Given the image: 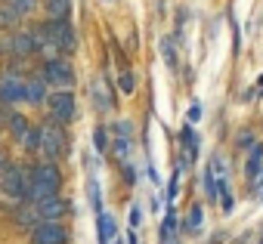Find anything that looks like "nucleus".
<instances>
[{
    "mask_svg": "<svg viewBox=\"0 0 263 244\" xmlns=\"http://www.w3.org/2000/svg\"><path fill=\"white\" fill-rule=\"evenodd\" d=\"M59 186H62V173H59L56 164L44 161V164H37L31 170V201H41L47 195H56Z\"/></svg>",
    "mask_w": 263,
    "mask_h": 244,
    "instance_id": "obj_1",
    "label": "nucleus"
},
{
    "mask_svg": "<svg viewBox=\"0 0 263 244\" xmlns=\"http://www.w3.org/2000/svg\"><path fill=\"white\" fill-rule=\"evenodd\" d=\"M41 28H44V37L53 40L59 50H65V53L74 50V28L68 25V19H50V22L41 25Z\"/></svg>",
    "mask_w": 263,
    "mask_h": 244,
    "instance_id": "obj_2",
    "label": "nucleus"
},
{
    "mask_svg": "<svg viewBox=\"0 0 263 244\" xmlns=\"http://www.w3.org/2000/svg\"><path fill=\"white\" fill-rule=\"evenodd\" d=\"M41 152L47 155V161H56L65 155V133L59 124H47L41 127Z\"/></svg>",
    "mask_w": 263,
    "mask_h": 244,
    "instance_id": "obj_3",
    "label": "nucleus"
},
{
    "mask_svg": "<svg viewBox=\"0 0 263 244\" xmlns=\"http://www.w3.org/2000/svg\"><path fill=\"white\" fill-rule=\"evenodd\" d=\"M4 189H7V195L10 198H16V201H31V176H25L22 170H7V176H4Z\"/></svg>",
    "mask_w": 263,
    "mask_h": 244,
    "instance_id": "obj_4",
    "label": "nucleus"
},
{
    "mask_svg": "<svg viewBox=\"0 0 263 244\" xmlns=\"http://www.w3.org/2000/svg\"><path fill=\"white\" fill-rule=\"evenodd\" d=\"M47 102H50V111L56 114V120H59V124H68V120H74V114H78V105H74V96H71L68 90H59V93H53Z\"/></svg>",
    "mask_w": 263,
    "mask_h": 244,
    "instance_id": "obj_5",
    "label": "nucleus"
},
{
    "mask_svg": "<svg viewBox=\"0 0 263 244\" xmlns=\"http://www.w3.org/2000/svg\"><path fill=\"white\" fill-rule=\"evenodd\" d=\"M44 80L47 84H56V87H68L74 80V68L62 59H47L44 65Z\"/></svg>",
    "mask_w": 263,
    "mask_h": 244,
    "instance_id": "obj_6",
    "label": "nucleus"
},
{
    "mask_svg": "<svg viewBox=\"0 0 263 244\" xmlns=\"http://www.w3.org/2000/svg\"><path fill=\"white\" fill-rule=\"evenodd\" d=\"M68 232L59 226V219H44L41 226H34V244H65Z\"/></svg>",
    "mask_w": 263,
    "mask_h": 244,
    "instance_id": "obj_7",
    "label": "nucleus"
},
{
    "mask_svg": "<svg viewBox=\"0 0 263 244\" xmlns=\"http://www.w3.org/2000/svg\"><path fill=\"white\" fill-rule=\"evenodd\" d=\"M34 204H37V216H41V219H62L65 210H68V204H65L59 195H47V198H41V201H34Z\"/></svg>",
    "mask_w": 263,
    "mask_h": 244,
    "instance_id": "obj_8",
    "label": "nucleus"
},
{
    "mask_svg": "<svg viewBox=\"0 0 263 244\" xmlns=\"http://www.w3.org/2000/svg\"><path fill=\"white\" fill-rule=\"evenodd\" d=\"M22 99H25V84L22 80H16L13 74L0 80V102H4V105H16Z\"/></svg>",
    "mask_w": 263,
    "mask_h": 244,
    "instance_id": "obj_9",
    "label": "nucleus"
},
{
    "mask_svg": "<svg viewBox=\"0 0 263 244\" xmlns=\"http://www.w3.org/2000/svg\"><path fill=\"white\" fill-rule=\"evenodd\" d=\"M37 37L31 34V31H16L13 37H10V50H13V56H31V53H37Z\"/></svg>",
    "mask_w": 263,
    "mask_h": 244,
    "instance_id": "obj_10",
    "label": "nucleus"
},
{
    "mask_svg": "<svg viewBox=\"0 0 263 244\" xmlns=\"http://www.w3.org/2000/svg\"><path fill=\"white\" fill-rule=\"evenodd\" d=\"M90 93H93V105H96L99 111H108V108L115 105V96H111V90H108V84H105L102 77H96V80H93Z\"/></svg>",
    "mask_w": 263,
    "mask_h": 244,
    "instance_id": "obj_11",
    "label": "nucleus"
},
{
    "mask_svg": "<svg viewBox=\"0 0 263 244\" xmlns=\"http://www.w3.org/2000/svg\"><path fill=\"white\" fill-rule=\"evenodd\" d=\"M245 173H248L251 182H263V146H257V149L251 152V158H248V164H245Z\"/></svg>",
    "mask_w": 263,
    "mask_h": 244,
    "instance_id": "obj_12",
    "label": "nucleus"
},
{
    "mask_svg": "<svg viewBox=\"0 0 263 244\" xmlns=\"http://www.w3.org/2000/svg\"><path fill=\"white\" fill-rule=\"evenodd\" d=\"M96 232H99V244H111V238L118 235V222H115V216H111V213H99V226H96Z\"/></svg>",
    "mask_w": 263,
    "mask_h": 244,
    "instance_id": "obj_13",
    "label": "nucleus"
},
{
    "mask_svg": "<svg viewBox=\"0 0 263 244\" xmlns=\"http://www.w3.org/2000/svg\"><path fill=\"white\" fill-rule=\"evenodd\" d=\"M25 102H34V105H44V102H47L44 80H31V84H25Z\"/></svg>",
    "mask_w": 263,
    "mask_h": 244,
    "instance_id": "obj_14",
    "label": "nucleus"
},
{
    "mask_svg": "<svg viewBox=\"0 0 263 244\" xmlns=\"http://www.w3.org/2000/svg\"><path fill=\"white\" fill-rule=\"evenodd\" d=\"M44 7L50 19H68V0H47Z\"/></svg>",
    "mask_w": 263,
    "mask_h": 244,
    "instance_id": "obj_15",
    "label": "nucleus"
},
{
    "mask_svg": "<svg viewBox=\"0 0 263 244\" xmlns=\"http://www.w3.org/2000/svg\"><path fill=\"white\" fill-rule=\"evenodd\" d=\"M201 222H204V210L195 204V207L189 210V216H186V229H189L192 235H198V232H201Z\"/></svg>",
    "mask_w": 263,
    "mask_h": 244,
    "instance_id": "obj_16",
    "label": "nucleus"
},
{
    "mask_svg": "<svg viewBox=\"0 0 263 244\" xmlns=\"http://www.w3.org/2000/svg\"><path fill=\"white\" fill-rule=\"evenodd\" d=\"M171 235H177V213H174V210H167V216H164V226H161V241H164V244H171Z\"/></svg>",
    "mask_w": 263,
    "mask_h": 244,
    "instance_id": "obj_17",
    "label": "nucleus"
},
{
    "mask_svg": "<svg viewBox=\"0 0 263 244\" xmlns=\"http://www.w3.org/2000/svg\"><path fill=\"white\" fill-rule=\"evenodd\" d=\"M118 87L124 90V96H130V93H134V90H137V80H134V71H121V74H118Z\"/></svg>",
    "mask_w": 263,
    "mask_h": 244,
    "instance_id": "obj_18",
    "label": "nucleus"
},
{
    "mask_svg": "<svg viewBox=\"0 0 263 244\" xmlns=\"http://www.w3.org/2000/svg\"><path fill=\"white\" fill-rule=\"evenodd\" d=\"M10 127H13V136H16V139H25V133H28V120H25V117L13 114V117H10Z\"/></svg>",
    "mask_w": 263,
    "mask_h": 244,
    "instance_id": "obj_19",
    "label": "nucleus"
},
{
    "mask_svg": "<svg viewBox=\"0 0 263 244\" xmlns=\"http://www.w3.org/2000/svg\"><path fill=\"white\" fill-rule=\"evenodd\" d=\"M161 53H164V62H167L171 68H177V47H174V40H171V37H164V40H161Z\"/></svg>",
    "mask_w": 263,
    "mask_h": 244,
    "instance_id": "obj_20",
    "label": "nucleus"
},
{
    "mask_svg": "<svg viewBox=\"0 0 263 244\" xmlns=\"http://www.w3.org/2000/svg\"><path fill=\"white\" fill-rule=\"evenodd\" d=\"M25 149H28V152H41V127H28V133H25Z\"/></svg>",
    "mask_w": 263,
    "mask_h": 244,
    "instance_id": "obj_21",
    "label": "nucleus"
},
{
    "mask_svg": "<svg viewBox=\"0 0 263 244\" xmlns=\"http://www.w3.org/2000/svg\"><path fill=\"white\" fill-rule=\"evenodd\" d=\"M130 149H134V139H124V136H118V139H115V155H118L121 161H127V158H130Z\"/></svg>",
    "mask_w": 263,
    "mask_h": 244,
    "instance_id": "obj_22",
    "label": "nucleus"
},
{
    "mask_svg": "<svg viewBox=\"0 0 263 244\" xmlns=\"http://www.w3.org/2000/svg\"><path fill=\"white\" fill-rule=\"evenodd\" d=\"M93 146H96V152H108V133H105V127L93 130Z\"/></svg>",
    "mask_w": 263,
    "mask_h": 244,
    "instance_id": "obj_23",
    "label": "nucleus"
},
{
    "mask_svg": "<svg viewBox=\"0 0 263 244\" xmlns=\"http://www.w3.org/2000/svg\"><path fill=\"white\" fill-rule=\"evenodd\" d=\"M87 195H90V204H93V210H99V207H102V192H99L96 179H90V182H87Z\"/></svg>",
    "mask_w": 263,
    "mask_h": 244,
    "instance_id": "obj_24",
    "label": "nucleus"
},
{
    "mask_svg": "<svg viewBox=\"0 0 263 244\" xmlns=\"http://www.w3.org/2000/svg\"><path fill=\"white\" fill-rule=\"evenodd\" d=\"M16 19H19V13H16V10L0 7V28H13V25H16Z\"/></svg>",
    "mask_w": 263,
    "mask_h": 244,
    "instance_id": "obj_25",
    "label": "nucleus"
},
{
    "mask_svg": "<svg viewBox=\"0 0 263 244\" xmlns=\"http://www.w3.org/2000/svg\"><path fill=\"white\" fill-rule=\"evenodd\" d=\"M201 182H204L208 198H217V179H214V173H211V170H204V173H201Z\"/></svg>",
    "mask_w": 263,
    "mask_h": 244,
    "instance_id": "obj_26",
    "label": "nucleus"
},
{
    "mask_svg": "<svg viewBox=\"0 0 263 244\" xmlns=\"http://www.w3.org/2000/svg\"><path fill=\"white\" fill-rule=\"evenodd\" d=\"M115 136L134 139V124H130V120H118V124H115Z\"/></svg>",
    "mask_w": 263,
    "mask_h": 244,
    "instance_id": "obj_27",
    "label": "nucleus"
},
{
    "mask_svg": "<svg viewBox=\"0 0 263 244\" xmlns=\"http://www.w3.org/2000/svg\"><path fill=\"white\" fill-rule=\"evenodd\" d=\"M183 143H186V149H189V155H195V152H198V139H195V133H192V127H186V130H183Z\"/></svg>",
    "mask_w": 263,
    "mask_h": 244,
    "instance_id": "obj_28",
    "label": "nucleus"
},
{
    "mask_svg": "<svg viewBox=\"0 0 263 244\" xmlns=\"http://www.w3.org/2000/svg\"><path fill=\"white\" fill-rule=\"evenodd\" d=\"M195 120H201V105H198V102L189 108V124H195Z\"/></svg>",
    "mask_w": 263,
    "mask_h": 244,
    "instance_id": "obj_29",
    "label": "nucleus"
},
{
    "mask_svg": "<svg viewBox=\"0 0 263 244\" xmlns=\"http://www.w3.org/2000/svg\"><path fill=\"white\" fill-rule=\"evenodd\" d=\"M140 219H143V213H140V207H134V210H130V226H140Z\"/></svg>",
    "mask_w": 263,
    "mask_h": 244,
    "instance_id": "obj_30",
    "label": "nucleus"
},
{
    "mask_svg": "<svg viewBox=\"0 0 263 244\" xmlns=\"http://www.w3.org/2000/svg\"><path fill=\"white\" fill-rule=\"evenodd\" d=\"M13 50H10V40H0V56H10Z\"/></svg>",
    "mask_w": 263,
    "mask_h": 244,
    "instance_id": "obj_31",
    "label": "nucleus"
},
{
    "mask_svg": "<svg viewBox=\"0 0 263 244\" xmlns=\"http://www.w3.org/2000/svg\"><path fill=\"white\" fill-rule=\"evenodd\" d=\"M127 244H140V241H137V235H130V238H127Z\"/></svg>",
    "mask_w": 263,
    "mask_h": 244,
    "instance_id": "obj_32",
    "label": "nucleus"
},
{
    "mask_svg": "<svg viewBox=\"0 0 263 244\" xmlns=\"http://www.w3.org/2000/svg\"><path fill=\"white\" fill-rule=\"evenodd\" d=\"M260 96H263V74H260Z\"/></svg>",
    "mask_w": 263,
    "mask_h": 244,
    "instance_id": "obj_33",
    "label": "nucleus"
},
{
    "mask_svg": "<svg viewBox=\"0 0 263 244\" xmlns=\"http://www.w3.org/2000/svg\"><path fill=\"white\" fill-rule=\"evenodd\" d=\"M0 170H4V158H0Z\"/></svg>",
    "mask_w": 263,
    "mask_h": 244,
    "instance_id": "obj_34",
    "label": "nucleus"
},
{
    "mask_svg": "<svg viewBox=\"0 0 263 244\" xmlns=\"http://www.w3.org/2000/svg\"><path fill=\"white\" fill-rule=\"evenodd\" d=\"M111 244H124V241H111Z\"/></svg>",
    "mask_w": 263,
    "mask_h": 244,
    "instance_id": "obj_35",
    "label": "nucleus"
},
{
    "mask_svg": "<svg viewBox=\"0 0 263 244\" xmlns=\"http://www.w3.org/2000/svg\"><path fill=\"white\" fill-rule=\"evenodd\" d=\"M260 244H263V241H260Z\"/></svg>",
    "mask_w": 263,
    "mask_h": 244,
    "instance_id": "obj_36",
    "label": "nucleus"
}]
</instances>
